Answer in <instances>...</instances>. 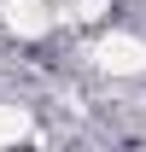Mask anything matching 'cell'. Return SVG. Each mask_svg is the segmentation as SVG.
I'll return each mask as SVG.
<instances>
[{
    "instance_id": "cell-3",
    "label": "cell",
    "mask_w": 146,
    "mask_h": 152,
    "mask_svg": "<svg viewBox=\"0 0 146 152\" xmlns=\"http://www.w3.org/2000/svg\"><path fill=\"white\" fill-rule=\"evenodd\" d=\"M105 12V0H53V18H70V23H93Z\"/></svg>"
},
{
    "instance_id": "cell-1",
    "label": "cell",
    "mask_w": 146,
    "mask_h": 152,
    "mask_svg": "<svg viewBox=\"0 0 146 152\" xmlns=\"http://www.w3.org/2000/svg\"><path fill=\"white\" fill-rule=\"evenodd\" d=\"M99 70L105 76H140L146 70V41L140 35H123V29L105 35L99 41Z\"/></svg>"
},
{
    "instance_id": "cell-2",
    "label": "cell",
    "mask_w": 146,
    "mask_h": 152,
    "mask_svg": "<svg viewBox=\"0 0 146 152\" xmlns=\"http://www.w3.org/2000/svg\"><path fill=\"white\" fill-rule=\"evenodd\" d=\"M53 0H6V29L23 41H41V35H53Z\"/></svg>"
},
{
    "instance_id": "cell-4",
    "label": "cell",
    "mask_w": 146,
    "mask_h": 152,
    "mask_svg": "<svg viewBox=\"0 0 146 152\" xmlns=\"http://www.w3.org/2000/svg\"><path fill=\"white\" fill-rule=\"evenodd\" d=\"M23 129H29V123H23V111L0 105V146H6V140H23Z\"/></svg>"
}]
</instances>
